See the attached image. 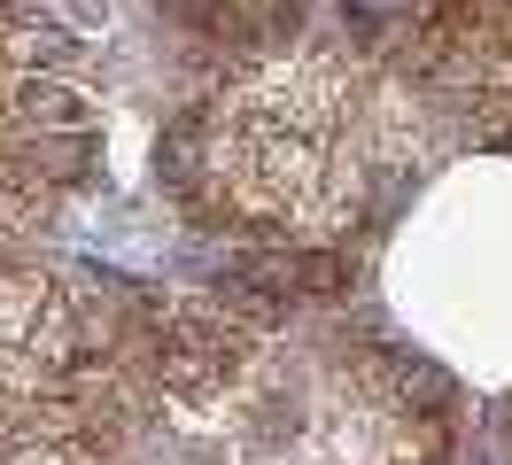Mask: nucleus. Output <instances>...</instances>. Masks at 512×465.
Instances as JSON below:
<instances>
[{"instance_id": "obj_1", "label": "nucleus", "mask_w": 512, "mask_h": 465, "mask_svg": "<svg viewBox=\"0 0 512 465\" xmlns=\"http://www.w3.org/2000/svg\"><path fill=\"white\" fill-rule=\"evenodd\" d=\"M412 148V86L342 55H272L210 93L194 124V179L233 225L326 241Z\"/></svg>"}, {"instance_id": "obj_2", "label": "nucleus", "mask_w": 512, "mask_h": 465, "mask_svg": "<svg viewBox=\"0 0 512 465\" xmlns=\"http://www.w3.org/2000/svg\"><path fill=\"white\" fill-rule=\"evenodd\" d=\"M288 450L295 465H435L450 450V403L435 372L350 349L303 388Z\"/></svg>"}, {"instance_id": "obj_3", "label": "nucleus", "mask_w": 512, "mask_h": 465, "mask_svg": "<svg viewBox=\"0 0 512 465\" xmlns=\"http://www.w3.org/2000/svg\"><path fill=\"white\" fill-rule=\"evenodd\" d=\"M86 303L63 272L0 256V419L63 411L70 380L86 365Z\"/></svg>"}, {"instance_id": "obj_4", "label": "nucleus", "mask_w": 512, "mask_h": 465, "mask_svg": "<svg viewBox=\"0 0 512 465\" xmlns=\"http://www.w3.org/2000/svg\"><path fill=\"white\" fill-rule=\"evenodd\" d=\"M0 465H109V458L70 411H39V419H0Z\"/></svg>"}]
</instances>
